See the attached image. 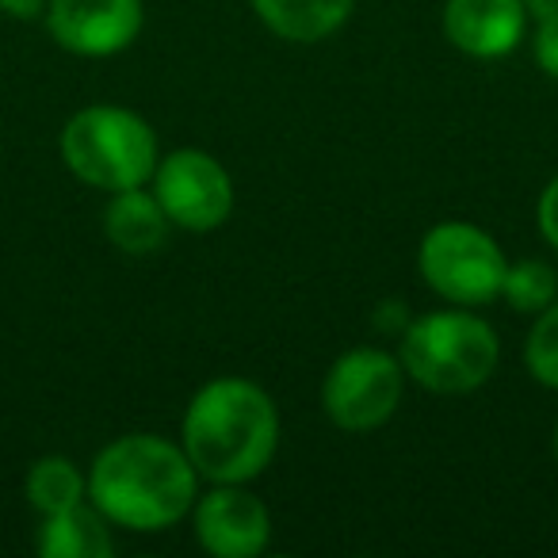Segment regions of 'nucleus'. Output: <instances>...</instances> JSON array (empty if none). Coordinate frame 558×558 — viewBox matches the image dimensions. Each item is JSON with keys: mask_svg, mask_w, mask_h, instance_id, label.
I'll list each match as a JSON object with an SVG mask.
<instances>
[{"mask_svg": "<svg viewBox=\"0 0 558 558\" xmlns=\"http://www.w3.org/2000/svg\"><path fill=\"white\" fill-rule=\"evenodd\" d=\"M199 471L184 444L134 433L119 436L96 456L88 471V501L119 527L161 532L195 509Z\"/></svg>", "mask_w": 558, "mask_h": 558, "instance_id": "1", "label": "nucleus"}, {"mask_svg": "<svg viewBox=\"0 0 558 558\" xmlns=\"http://www.w3.org/2000/svg\"><path fill=\"white\" fill-rule=\"evenodd\" d=\"M187 459L207 482H253L279 448V413L248 379H210L187 402L180 428Z\"/></svg>", "mask_w": 558, "mask_h": 558, "instance_id": "2", "label": "nucleus"}, {"mask_svg": "<svg viewBox=\"0 0 558 558\" xmlns=\"http://www.w3.org/2000/svg\"><path fill=\"white\" fill-rule=\"evenodd\" d=\"M62 161L81 184L100 192H126L154 180L157 134L142 116L116 104H96L65 123Z\"/></svg>", "mask_w": 558, "mask_h": 558, "instance_id": "3", "label": "nucleus"}, {"mask_svg": "<svg viewBox=\"0 0 558 558\" xmlns=\"http://www.w3.org/2000/svg\"><path fill=\"white\" fill-rule=\"evenodd\" d=\"M501 341L478 314L433 311L402 337V367L417 387L433 395H466L497 372Z\"/></svg>", "mask_w": 558, "mask_h": 558, "instance_id": "4", "label": "nucleus"}, {"mask_svg": "<svg viewBox=\"0 0 558 558\" xmlns=\"http://www.w3.org/2000/svg\"><path fill=\"white\" fill-rule=\"evenodd\" d=\"M421 276L425 283L456 306H486L501 299L505 260L501 245L474 222H440L421 241Z\"/></svg>", "mask_w": 558, "mask_h": 558, "instance_id": "5", "label": "nucleus"}, {"mask_svg": "<svg viewBox=\"0 0 558 558\" xmlns=\"http://www.w3.org/2000/svg\"><path fill=\"white\" fill-rule=\"evenodd\" d=\"M405 367L383 349H352L329 367L322 383V405L344 433H372L387 425L402 405Z\"/></svg>", "mask_w": 558, "mask_h": 558, "instance_id": "6", "label": "nucleus"}, {"mask_svg": "<svg viewBox=\"0 0 558 558\" xmlns=\"http://www.w3.org/2000/svg\"><path fill=\"white\" fill-rule=\"evenodd\" d=\"M154 195L169 222L187 233L218 230L233 210L230 172L207 149H177L157 161Z\"/></svg>", "mask_w": 558, "mask_h": 558, "instance_id": "7", "label": "nucleus"}, {"mask_svg": "<svg viewBox=\"0 0 558 558\" xmlns=\"http://www.w3.org/2000/svg\"><path fill=\"white\" fill-rule=\"evenodd\" d=\"M50 39L77 58H111L142 32V0H50Z\"/></svg>", "mask_w": 558, "mask_h": 558, "instance_id": "8", "label": "nucleus"}, {"mask_svg": "<svg viewBox=\"0 0 558 558\" xmlns=\"http://www.w3.org/2000/svg\"><path fill=\"white\" fill-rule=\"evenodd\" d=\"M195 535L215 558H256L271 539V517L241 482H215L207 497H195Z\"/></svg>", "mask_w": 558, "mask_h": 558, "instance_id": "9", "label": "nucleus"}, {"mask_svg": "<svg viewBox=\"0 0 558 558\" xmlns=\"http://www.w3.org/2000/svg\"><path fill=\"white\" fill-rule=\"evenodd\" d=\"M527 24L524 0H448L444 35L471 58H505L520 47Z\"/></svg>", "mask_w": 558, "mask_h": 558, "instance_id": "10", "label": "nucleus"}, {"mask_svg": "<svg viewBox=\"0 0 558 558\" xmlns=\"http://www.w3.org/2000/svg\"><path fill=\"white\" fill-rule=\"evenodd\" d=\"M169 215L161 210L154 192L142 187H126V192H111V203L104 210V233L108 241L126 256H149L165 245L169 238Z\"/></svg>", "mask_w": 558, "mask_h": 558, "instance_id": "11", "label": "nucleus"}, {"mask_svg": "<svg viewBox=\"0 0 558 558\" xmlns=\"http://www.w3.org/2000/svg\"><path fill=\"white\" fill-rule=\"evenodd\" d=\"M111 520L104 517L96 505H73L54 517H43L39 527V547L43 558H111L116 543H111Z\"/></svg>", "mask_w": 558, "mask_h": 558, "instance_id": "12", "label": "nucleus"}, {"mask_svg": "<svg viewBox=\"0 0 558 558\" xmlns=\"http://www.w3.org/2000/svg\"><path fill=\"white\" fill-rule=\"evenodd\" d=\"M356 0H253L268 32L288 43H322L352 16Z\"/></svg>", "mask_w": 558, "mask_h": 558, "instance_id": "13", "label": "nucleus"}, {"mask_svg": "<svg viewBox=\"0 0 558 558\" xmlns=\"http://www.w3.org/2000/svg\"><path fill=\"white\" fill-rule=\"evenodd\" d=\"M24 494L32 501L35 512L54 517L62 509H73L88 497V478L77 471V463L65 456H47L39 463H32L24 482Z\"/></svg>", "mask_w": 558, "mask_h": 558, "instance_id": "14", "label": "nucleus"}, {"mask_svg": "<svg viewBox=\"0 0 558 558\" xmlns=\"http://www.w3.org/2000/svg\"><path fill=\"white\" fill-rule=\"evenodd\" d=\"M558 295V276L550 264L543 260H520V264H509L505 271V288H501V299L520 314H539L555 303Z\"/></svg>", "mask_w": 558, "mask_h": 558, "instance_id": "15", "label": "nucleus"}, {"mask_svg": "<svg viewBox=\"0 0 558 558\" xmlns=\"http://www.w3.org/2000/svg\"><path fill=\"white\" fill-rule=\"evenodd\" d=\"M524 364L535 375V383H543L547 390H558V299L535 318L524 344Z\"/></svg>", "mask_w": 558, "mask_h": 558, "instance_id": "16", "label": "nucleus"}, {"mask_svg": "<svg viewBox=\"0 0 558 558\" xmlns=\"http://www.w3.org/2000/svg\"><path fill=\"white\" fill-rule=\"evenodd\" d=\"M535 62L547 77L558 81V9L543 12L535 27Z\"/></svg>", "mask_w": 558, "mask_h": 558, "instance_id": "17", "label": "nucleus"}, {"mask_svg": "<svg viewBox=\"0 0 558 558\" xmlns=\"http://www.w3.org/2000/svg\"><path fill=\"white\" fill-rule=\"evenodd\" d=\"M539 233H543V241H547L550 248H558V177L550 180L547 187H543V195H539Z\"/></svg>", "mask_w": 558, "mask_h": 558, "instance_id": "18", "label": "nucleus"}, {"mask_svg": "<svg viewBox=\"0 0 558 558\" xmlns=\"http://www.w3.org/2000/svg\"><path fill=\"white\" fill-rule=\"evenodd\" d=\"M50 0H0V12L4 16H16V20H35L47 12Z\"/></svg>", "mask_w": 558, "mask_h": 558, "instance_id": "19", "label": "nucleus"}, {"mask_svg": "<svg viewBox=\"0 0 558 558\" xmlns=\"http://www.w3.org/2000/svg\"><path fill=\"white\" fill-rule=\"evenodd\" d=\"M524 4H527V12H532V16H543V12L558 9V0H524Z\"/></svg>", "mask_w": 558, "mask_h": 558, "instance_id": "20", "label": "nucleus"}, {"mask_svg": "<svg viewBox=\"0 0 558 558\" xmlns=\"http://www.w3.org/2000/svg\"><path fill=\"white\" fill-rule=\"evenodd\" d=\"M555 456H558V428H555Z\"/></svg>", "mask_w": 558, "mask_h": 558, "instance_id": "21", "label": "nucleus"}]
</instances>
